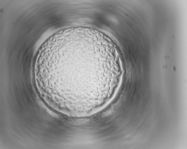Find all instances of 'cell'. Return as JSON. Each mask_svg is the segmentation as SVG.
<instances>
[{"mask_svg": "<svg viewBox=\"0 0 187 149\" xmlns=\"http://www.w3.org/2000/svg\"><path fill=\"white\" fill-rule=\"evenodd\" d=\"M110 62L102 46L72 38L57 45L39 77L54 99L73 114L112 93L116 82Z\"/></svg>", "mask_w": 187, "mask_h": 149, "instance_id": "cell-1", "label": "cell"}]
</instances>
